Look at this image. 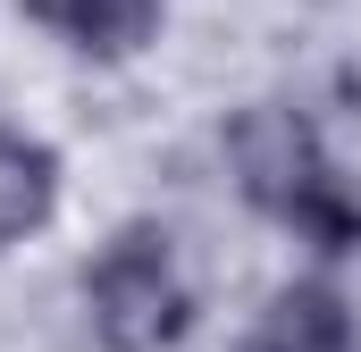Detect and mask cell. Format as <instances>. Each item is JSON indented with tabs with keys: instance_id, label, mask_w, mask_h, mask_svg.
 Segmentation results:
<instances>
[{
	"instance_id": "277c9868",
	"label": "cell",
	"mask_w": 361,
	"mask_h": 352,
	"mask_svg": "<svg viewBox=\"0 0 361 352\" xmlns=\"http://www.w3.org/2000/svg\"><path fill=\"white\" fill-rule=\"evenodd\" d=\"M59 193H68L59 143L34 134V126H0V252L34 244V235L59 218Z\"/></svg>"
},
{
	"instance_id": "5b68a950",
	"label": "cell",
	"mask_w": 361,
	"mask_h": 352,
	"mask_svg": "<svg viewBox=\"0 0 361 352\" xmlns=\"http://www.w3.org/2000/svg\"><path fill=\"white\" fill-rule=\"evenodd\" d=\"M277 227H286L311 260H328V268H336V260H361V176H345L336 160H328Z\"/></svg>"
},
{
	"instance_id": "6da1fadb",
	"label": "cell",
	"mask_w": 361,
	"mask_h": 352,
	"mask_svg": "<svg viewBox=\"0 0 361 352\" xmlns=\"http://www.w3.org/2000/svg\"><path fill=\"white\" fill-rule=\"evenodd\" d=\"M85 327L101 352H177L193 336V277L169 227L126 218L85 260Z\"/></svg>"
},
{
	"instance_id": "7a4b0ae2",
	"label": "cell",
	"mask_w": 361,
	"mask_h": 352,
	"mask_svg": "<svg viewBox=\"0 0 361 352\" xmlns=\"http://www.w3.org/2000/svg\"><path fill=\"white\" fill-rule=\"evenodd\" d=\"M319 168H328V143H319L311 109H294V101H244L227 118V176H235V193L261 218H286Z\"/></svg>"
},
{
	"instance_id": "8992f818",
	"label": "cell",
	"mask_w": 361,
	"mask_h": 352,
	"mask_svg": "<svg viewBox=\"0 0 361 352\" xmlns=\"http://www.w3.org/2000/svg\"><path fill=\"white\" fill-rule=\"evenodd\" d=\"M160 17H169V0H76L59 34H68V51H85L101 68H126L160 42Z\"/></svg>"
},
{
	"instance_id": "3957f363",
	"label": "cell",
	"mask_w": 361,
	"mask_h": 352,
	"mask_svg": "<svg viewBox=\"0 0 361 352\" xmlns=\"http://www.w3.org/2000/svg\"><path fill=\"white\" fill-rule=\"evenodd\" d=\"M353 344L361 319L336 277H286L244 327V352H353Z\"/></svg>"
},
{
	"instance_id": "52a82bcc",
	"label": "cell",
	"mask_w": 361,
	"mask_h": 352,
	"mask_svg": "<svg viewBox=\"0 0 361 352\" xmlns=\"http://www.w3.org/2000/svg\"><path fill=\"white\" fill-rule=\"evenodd\" d=\"M17 8H25V17H34V25H51V34H59V25H68V8H76V0H17Z\"/></svg>"
}]
</instances>
